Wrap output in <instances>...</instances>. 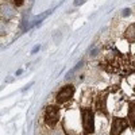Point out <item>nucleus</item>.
Returning <instances> with one entry per match:
<instances>
[{
    "mask_svg": "<svg viewBox=\"0 0 135 135\" xmlns=\"http://www.w3.org/2000/svg\"><path fill=\"white\" fill-rule=\"evenodd\" d=\"M128 120H130V124L134 127L135 126V103L130 104V108H128Z\"/></svg>",
    "mask_w": 135,
    "mask_h": 135,
    "instance_id": "obj_7",
    "label": "nucleus"
},
{
    "mask_svg": "<svg viewBox=\"0 0 135 135\" xmlns=\"http://www.w3.org/2000/svg\"><path fill=\"white\" fill-rule=\"evenodd\" d=\"M127 127V122L122 118H115L112 122V130H111V135H120Z\"/></svg>",
    "mask_w": 135,
    "mask_h": 135,
    "instance_id": "obj_5",
    "label": "nucleus"
},
{
    "mask_svg": "<svg viewBox=\"0 0 135 135\" xmlns=\"http://www.w3.org/2000/svg\"><path fill=\"white\" fill-rule=\"evenodd\" d=\"M22 72H23V70H22V69H18V72H16V74H18V76H19V74H20V73H22Z\"/></svg>",
    "mask_w": 135,
    "mask_h": 135,
    "instance_id": "obj_17",
    "label": "nucleus"
},
{
    "mask_svg": "<svg viewBox=\"0 0 135 135\" xmlns=\"http://www.w3.org/2000/svg\"><path fill=\"white\" fill-rule=\"evenodd\" d=\"M14 81V77H7L6 78V83H12Z\"/></svg>",
    "mask_w": 135,
    "mask_h": 135,
    "instance_id": "obj_15",
    "label": "nucleus"
},
{
    "mask_svg": "<svg viewBox=\"0 0 135 135\" xmlns=\"http://www.w3.org/2000/svg\"><path fill=\"white\" fill-rule=\"evenodd\" d=\"M97 53H99V49H97V47H95V49L92 50V53H91V57H95V55H96Z\"/></svg>",
    "mask_w": 135,
    "mask_h": 135,
    "instance_id": "obj_13",
    "label": "nucleus"
},
{
    "mask_svg": "<svg viewBox=\"0 0 135 135\" xmlns=\"http://www.w3.org/2000/svg\"><path fill=\"white\" fill-rule=\"evenodd\" d=\"M58 118H60V111L57 107L54 105H49L46 108V114H45V122L49 127H54L58 122Z\"/></svg>",
    "mask_w": 135,
    "mask_h": 135,
    "instance_id": "obj_2",
    "label": "nucleus"
},
{
    "mask_svg": "<svg viewBox=\"0 0 135 135\" xmlns=\"http://www.w3.org/2000/svg\"><path fill=\"white\" fill-rule=\"evenodd\" d=\"M74 95V86L73 85H65L64 88L60 89L57 95V101L58 103H65V101L70 100Z\"/></svg>",
    "mask_w": 135,
    "mask_h": 135,
    "instance_id": "obj_4",
    "label": "nucleus"
},
{
    "mask_svg": "<svg viewBox=\"0 0 135 135\" xmlns=\"http://www.w3.org/2000/svg\"><path fill=\"white\" fill-rule=\"evenodd\" d=\"M84 3H85V0H74V2H73V4H74L76 7L81 6V4H84Z\"/></svg>",
    "mask_w": 135,
    "mask_h": 135,
    "instance_id": "obj_12",
    "label": "nucleus"
},
{
    "mask_svg": "<svg viewBox=\"0 0 135 135\" xmlns=\"http://www.w3.org/2000/svg\"><path fill=\"white\" fill-rule=\"evenodd\" d=\"M83 124L84 131L86 134H92L95 130V116L91 109H84L83 111Z\"/></svg>",
    "mask_w": 135,
    "mask_h": 135,
    "instance_id": "obj_1",
    "label": "nucleus"
},
{
    "mask_svg": "<svg viewBox=\"0 0 135 135\" xmlns=\"http://www.w3.org/2000/svg\"><path fill=\"white\" fill-rule=\"evenodd\" d=\"M30 2H34V0H30Z\"/></svg>",
    "mask_w": 135,
    "mask_h": 135,
    "instance_id": "obj_18",
    "label": "nucleus"
},
{
    "mask_svg": "<svg viewBox=\"0 0 135 135\" xmlns=\"http://www.w3.org/2000/svg\"><path fill=\"white\" fill-rule=\"evenodd\" d=\"M128 15H131V9H130V8H126V9H123V12H122V16H123V18H127Z\"/></svg>",
    "mask_w": 135,
    "mask_h": 135,
    "instance_id": "obj_11",
    "label": "nucleus"
},
{
    "mask_svg": "<svg viewBox=\"0 0 135 135\" xmlns=\"http://www.w3.org/2000/svg\"><path fill=\"white\" fill-rule=\"evenodd\" d=\"M54 38H55V39H54L55 45H58V43L61 42V39H62V32H61V31H57V34H55Z\"/></svg>",
    "mask_w": 135,
    "mask_h": 135,
    "instance_id": "obj_9",
    "label": "nucleus"
},
{
    "mask_svg": "<svg viewBox=\"0 0 135 135\" xmlns=\"http://www.w3.org/2000/svg\"><path fill=\"white\" fill-rule=\"evenodd\" d=\"M8 31H9L8 22H7V20H3V19H0V37L7 35Z\"/></svg>",
    "mask_w": 135,
    "mask_h": 135,
    "instance_id": "obj_8",
    "label": "nucleus"
},
{
    "mask_svg": "<svg viewBox=\"0 0 135 135\" xmlns=\"http://www.w3.org/2000/svg\"><path fill=\"white\" fill-rule=\"evenodd\" d=\"M11 2H12L14 7H22V6H23L25 0H11Z\"/></svg>",
    "mask_w": 135,
    "mask_h": 135,
    "instance_id": "obj_10",
    "label": "nucleus"
},
{
    "mask_svg": "<svg viewBox=\"0 0 135 135\" xmlns=\"http://www.w3.org/2000/svg\"><path fill=\"white\" fill-rule=\"evenodd\" d=\"M39 49H41V46H39V45H38V46H35V47L32 49V51H31V53H32V54H35L37 51H39Z\"/></svg>",
    "mask_w": 135,
    "mask_h": 135,
    "instance_id": "obj_14",
    "label": "nucleus"
},
{
    "mask_svg": "<svg viewBox=\"0 0 135 135\" xmlns=\"http://www.w3.org/2000/svg\"><path fill=\"white\" fill-rule=\"evenodd\" d=\"M32 84H34V83H30V84H28V85H26V86H25V88H23V92H25V91H27V89H28V88H30V86H31V85H32Z\"/></svg>",
    "mask_w": 135,
    "mask_h": 135,
    "instance_id": "obj_16",
    "label": "nucleus"
},
{
    "mask_svg": "<svg viewBox=\"0 0 135 135\" xmlns=\"http://www.w3.org/2000/svg\"><path fill=\"white\" fill-rule=\"evenodd\" d=\"M16 16V8L11 6L9 3H3L0 4V19L3 20H11Z\"/></svg>",
    "mask_w": 135,
    "mask_h": 135,
    "instance_id": "obj_3",
    "label": "nucleus"
},
{
    "mask_svg": "<svg viewBox=\"0 0 135 135\" xmlns=\"http://www.w3.org/2000/svg\"><path fill=\"white\" fill-rule=\"evenodd\" d=\"M124 38L130 42V43H134L135 42V23L134 25H130L127 27V30L124 31Z\"/></svg>",
    "mask_w": 135,
    "mask_h": 135,
    "instance_id": "obj_6",
    "label": "nucleus"
}]
</instances>
